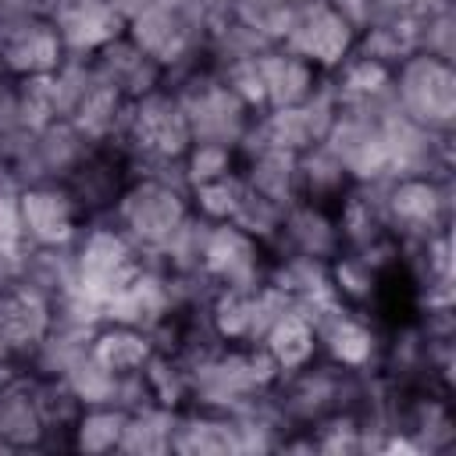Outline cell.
<instances>
[{
	"label": "cell",
	"mask_w": 456,
	"mask_h": 456,
	"mask_svg": "<svg viewBox=\"0 0 456 456\" xmlns=\"http://www.w3.org/2000/svg\"><path fill=\"white\" fill-rule=\"evenodd\" d=\"M239 175L246 178L249 192L274 200L289 207L299 200V175H296V153L274 150V146H246L239 150Z\"/></svg>",
	"instance_id": "obj_22"
},
{
	"label": "cell",
	"mask_w": 456,
	"mask_h": 456,
	"mask_svg": "<svg viewBox=\"0 0 456 456\" xmlns=\"http://www.w3.org/2000/svg\"><path fill=\"white\" fill-rule=\"evenodd\" d=\"M267 260L271 253L246 235L239 224L221 221V224H207L203 235V253H200V274L210 289H253L267 278Z\"/></svg>",
	"instance_id": "obj_12"
},
{
	"label": "cell",
	"mask_w": 456,
	"mask_h": 456,
	"mask_svg": "<svg viewBox=\"0 0 456 456\" xmlns=\"http://www.w3.org/2000/svg\"><path fill=\"white\" fill-rule=\"evenodd\" d=\"M175 413L178 410H167L160 403H142V406L128 410L118 452H128V456H164V452H171Z\"/></svg>",
	"instance_id": "obj_26"
},
{
	"label": "cell",
	"mask_w": 456,
	"mask_h": 456,
	"mask_svg": "<svg viewBox=\"0 0 456 456\" xmlns=\"http://www.w3.org/2000/svg\"><path fill=\"white\" fill-rule=\"evenodd\" d=\"M189 217L192 200L178 167H132V178L110 210V221L142 249L146 260H153Z\"/></svg>",
	"instance_id": "obj_2"
},
{
	"label": "cell",
	"mask_w": 456,
	"mask_h": 456,
	"mask_svg": "<svg viewBox=\"0 0 456 456\" xmlns=\"http://www.w3.org/2000/svg\"><path fill=\"white\" fill-rule=\"evenodd\" d=\"M342 107H378L392 100V68L353 50L331 75H328Z\"/></svg>",
	"instance_id": "obj_24"
},
{
	"label": "cell",
	"mask_w": 456,
	"mask_h": 456,
	"mask_svg": "<svg viewBox=\"0 0 456 456\" xmlns=\"http://www.w3.org/2000/svg\"><path fill=\"white\" fill-rule=\"evenodd\" d=\"M256 346L274 360V367L281 374L299 370L310 360H317V328H314V317L303 306L292 303L289 310H281L271 321V328L260 335Z\"/></svg>",
	"instance_id": "obj_23"
},
{
	"label": "cell",
	"mask_w": 456,
	"mask_h": 456,
	"mask_svg": "<svg viewBox=\"0 0 456 456\" xmlns=\"http://www.w3.org/2000/svg\"><path fill=\"white\" fill-rule=\"evenodd\" d=\"M132 167H178L192 146V128L182 110V100L164 82L160 89L128 100L121 135L114 142Z\"/></svg>",
	"instance_id": "obj_5"
},
{
	"label": "cell",
	"mask_w": 456,
	"mask_h": 456,
	"mask_svg": "<svg viewBox=\"0 0 456 456\" xmlns=\"http://www.w3.org/2000/svg\"><path fill=\"white\" fill-rule=\"evenodd\" d=\"M128 178H132V164L118 146H93L64 185L71 189L86 217H110Z\"/></svg>",
	"instance_id": "obj_17"
},
{
	"label": "cell",
	"mask_w": 456,
	"mask_h": 456,
	"mask_svg": "<svg viewBox=\"0 0 456 456\" xmlns=\"http://www.w3.org/2000/svg\"><path fill=\"white\" fill-rule=\"evenodd\" d=\"M367 374L317 356L306 367L281 374L278 385L271 388V399H274L281 420L289 424V431H306L331 413L356 410L363 399V388H367Z\"/></svg>",
	"instance_id": "obj_4"
},
{
	"label": "cell",
	"mask_w": 456,
	"mask_h": 456,
	"mask_svg": "<svg viewBox=\"0 0 456 456\" xmlns=\"http://www.w3.org/2000/svg\"><path fill=\"white\" fill-rule=\"evenodd\" d=\"M296 175H299V200H310L321 207H335L346 196V189L353 185L349 171L324 142H317L296 157Z\"/></svg>",
	"instance_id": "obj_25"
},
{
	"label": "cell",
	"mask_w": 456,
	"mask_h": 456,
	"mask_svg": "<svg viewBox=\"0 0 456 456\" xmlns=\"http://www.w3.org/2000/svg\"><path fill=\"white\" fill-rule=\"evenodd\" d=\"M310 317L317 328V356H324L338 367L360 370V374L378 367L385 328L367 310H356V306H346L335 299V303L314 310Z\"/></svg>",
	"instance_id": "obj_10"
},
{
	"label": "cell",
	"mask_w": 456,
	"mask_h": 456,
	"mask_svg": "<svg viewBox=\"0 0 456 456\" xmlns=\"http://www.w3.org/2000/svg\"><path fill=\"white\" fill-rule=\"evenodd\" d=\"M452 25H456L452 21V4H442V7L428 11L420 28H417V50L452 61V53H456V28Z\"/></svg>",
	"instance_id": "obj_32"
},
{
	"label": "cell",
	"mask_w": 456,
	"mask_h": 456,
	"mask_svg": "<svg viewBox=\"0 0 456 456\" xmlns=\"http://www.w3.org/2000/svg\"><path fill=\"white\" fill-rule=\"evenodd\" d=\"M171 452H182V456H228V452H242L239 449L235 420L228 413H217V410L185 406V410L175 413Z\"/></svg>",
	"instance_id": "obj_21"
},
{
	"label": "cell",
	"mask_w": 456,
	"mask_h": 456,
	"mask_svg": "<svg viewBox=\"0 0 456 456\" xmlns=\"http://www.w3.org/2000/svg\"><path fill=\"white\" fill-rule=\"evenodd\" d=\"M256 71L264 82V110L303 103L306 96H314V89L324 78L306 57H299L296 50H289L281 43H267L256 53Z\"/></svg>",
	"instance_id": "obj_19"
},
{
	"label": "cell",
	"mask_w": 456,
	"mask_h": 456,
	"mask_svg": "<svg viewBox=\"0 0 456 456\" xmlns=\"http://www.w3.org/2000/svg\"><path fill=\"white\" fill-rule=\"evenodd\" d=\"M153 353H157V342L150 331L121 324V321H107V317H100V324L93 328V338H89V360H96L114 378L142 374V367L150 363Z\"/></svg>",
	"instance_id": "obj_20"
},
{
	"label": "cell",
	"mask_w": 456,
	"mask_h": 456,
	"mask_svg": "<svg viewBox=\"0 0 456 456\" xmlns=\"http://www.w3.org/2000/svg\"><path fill=\"white\" fill-rule=\"evenodd\" d=\"M392 100L403 118L431 135L456 132V68L445 57L413 50L392 68Z\"/></svg>",
	"instance_id": "obj_6"
},
{
	"label": "cell",
	"mask_w": 456,
	"mask_h": 456,
	"mask_svg": "<svg viewBox=\"0 0 456 456\" xmlns=\"http://www.w3.org/2000/svg\"><path fill=\"white\" fill-rule=\"evenodd\" d=\"M18 217L28 249H68L89 221L64 182H32L18 192Z\"/></svg>",
	"instance_id": "obj_11"
},
{
	"label": "cell",
	"mask_w": 456,
	"mask_h": 456,
	"mask_svg": "<svg viewBox=\"0 0 456 456\" xmlns=\"http://www.w3.org/2000/svg\"><path fill=\"white\" fill-rule=\"evenodd\" d=\"M167 86L182 100V110L192 128V142H224L239 150L256 114L228 89V82L210 64H200Z\"/></svg>",
	"instance_id": "obj_8"
},
{
	"label": "cell",
	"mask_w": 456,
	"mask_h": 456,
	"mask_svg": "<svg viewBox=\"0 0 456 456\" xmlns=\"http://www.w3.org/2000/svg\"><path fill=\"white\" fill-rule=\"evenodd\" d=\"M360 28L331 0H289L278 43L306 57L321 75H331L353 50Z\"/></svg>",
	"instance_id": "obj_9"
},
{
	"label": "cell",
	"mask_w": 456,
	"mask_h": 456,
	"mask_svg": "<svg viewBox=\"0 0 456 456\" xmlns=\"http://www.w3.org/2000/svg\"><path fill=\"white\" fill-rule=\"evenodd\" d=\"M11 370H14V367H0V381H4V378H7Z\"/></svg>",
	"instance_id": "obj_34"
},
{
	"label": "cell",
	"mask_w": 456,
	"mask_h": 456,
	"mask_svg": "<svg viewBox=\"0 0 456 456\" xmlns=\"http://www.w3.org/2000/svg\"><path fill=\"white\" fill-rule=\"evenodd\" d=\"M28 125L21 121V96H18V78L0 71V142L25 132Z\"/></svg>",
	"instance_id": "obj_33"
},
{
	"label": "cell",
	"mask_w": 456,
	"mask_h": 456,
	"mask_svg": "<svg viewBox=\"0 0 456 456\" xmlns=\"http://www.w3.org/2000/svg\"><path fill=\"white\" fill-rule=\"evenodd\" d=\"M125 417H128V410H121V406H114V403L82 406V413H78L75 424L68 428V449L86 452V456L118 452L121 431H125Z\"/></svg>",
	"instance_id": "obj_27"
},
{
	"label": "cell",
	"mask_w": 456,
	"mask_h": 456,
	"mask_svg": "<svg viewBox=\"0 0 456 456\" xmlns=\"http://www.w3.org/2000/svg\"><path fill=\"white\" fill-rule=\"evenodd\" d=\"M71 264L75 296H82L103 317V306L142 274L146 256L110 217H89L71 242Z\"/></svg>",
	"instance_id": "obj_3"
},
{
	"label": "cell",
	"mask_w": 456,
	"mask_h": 456,
	"mask_svg": "<svg viewBox=\"0 0 456 456\" xmlns=\"http://www.w3.org/2000/svg\"><path fill=\"white\" fill-rule=\"evenodd\" d=\"M246 192H249L246 178H242L239 171H232V175H224V178H214V182H207V185L189 189L192 214H196V217H203V221H210V224L232 221V217L239 214V207H242Z\"/></svg>",
	"instance_id": "obj_28"
},
{
	"label": "cell",
	"mask_w": 456,
	"mask_h": 456,
	"mask_svg": "<svg viewBox=\"0 0 456 456\" xmlns=\"http://www.w3.org/2000/svg\"><path fill=\"white\" fill-rule=\"evenodd\" d=\"M50 324H53V299L43 289L25 281L21 274L0 278V335L21 367L46 338Z\"/></svg>",
	"instance_id": "obj_13"
},
{
	"label": "cell",
	"mask_w": 456,
	"mask_h": 456,
	"mask_svg": "<svg viewBox=\"0 0 456 456\" xmlns=\"http://www.w3.org/2000/svg\"><path fill=\"white\" fill-rule=\"evenodd\" d=\"M381 214L399 246L452 228V175H399L378 185Z\"/></svg>",
	"instance_id": "obj_7"
},
{
	"label": "cell",
	"mask_w": 456,
	"mask_h": 456,
	"mask_svg": "<svg viewBox=\"0 0 456 456\" xmlns=\"http://www.w3.org/2000/svg\"><path fill=\"white\" fill-rule=\"evenodd\" d=\"M50 21L68 57H93L125 36V7L118 0H50Z\"/></svg>",
	"instance_id": "obj_14"
},
{
	"label": "cell",
	"mask_w": 456,
	"mask_h": 456,
	"mask_svg": "<svg viewBox=\"0 0 456 456\" xmlns=\"http://www.w3.org/2000/svg\"><path fill=\"white\" fill-rule=\"evenodd\" d=\"M118 4H121V7H128V4H132V0H118Z\"/></svg>",
	"instance_id": "obj_35"
},
{
	"label": "cell",
	"mask_w": 456,
	"mask_h": 456,
	"mask_svg": "<svg viewBox=\"0 0 456 456\" xmlns=\"http://www.w3.org/2000/svg\"><path fill=\"white\" fill-rule=\"evenodd\" d=\"M342 249L335 207H321L310 200H292L281 214V228L271 242V256H314L331 260Z\"/></svg>",
	"instance_id": "obj_15"
},
{
	"label": "cell",
	"mask_w": 456,
	"mask_h": 456,
	"mask_svg": "<svg viewBox=\"0 0 456 456\" xmlns=\"http://www.w3.org/2000/svg\"><path fill=\"white\" fill-rule=\"evenodd\" d=\"M178 171H182V182L189 189L207 185L214 178H224L232 171H239V150L235 146H224V142H192L185 150Z\"/></svg>",
	"instance_id": "obj_29"
},
{
	"label": "cell",
	"mask_w": 456,
	"mask_h": 456,
	"mask_svg": "<svg viewBox=\"0 0 456 456\" xmlns=\"http://www.w3.org/2000/svg\"><path fill=\"white\" fill-rule=\"evenodd\" d=\"M281 214H285L281 203L264 200V196H256V192H246V200H242L239 214L232 217V224H239V228H242L246 235H253L264 249H271V242H274V235H278V228H281Z\"/></svg>",
	"instance_id": "obj_30"
},
{
	"label": "cell",
	"mask_w": 456,
	"mask_h": 456,
	"mask_svg": "<svg viewBox=\"0 0 456 456\" xmlns=\"http://www.w3.org/2000/svg\"><path fill=\"white\" fill-rule=\"evenodd\" d=\"M285 7H289V0H228L232 18L242 21L246 28H253V32H260L267 43H278Z\"/></svg>",
	"instance_id": "obj_31"
},
{
	"label": "cell",
	"mask_w": 456,
	"mask_h": 456,
	"mask_svg": "<svg viewBox=\"0 0 456 456\" xmlns=\"http://www.w3.org/2000/svg\"><path fill=\"white\" fill-rule=\"evenodd\" d=\"M89 64H93V75L103 86H110L114 93H121L125 100H139V96H146L167 82L164 68L146 50H139L128 36L110 39L103 50H96L89 57Z\"/></svg>",
	"instance_id": "obj_18"
},
{
	"label": "cell",
	"mask_w": 456,
	"mask_h": 456,
	"mask_svg": "<svg viewBox=\"0 0 456 456\" xmlns=\"http://www.w3.org/2000/svg\"><path fill=\"white\" fill-rule=\"evenodd\" d=\"M125 36L164 68L167 82L207 64L210 25L200 0H132L125 7Z\"/></svg>",
	"instance_id": "obj_1"
},
{
	"label": "cell",
	"mask_w": 456,
	"mask_h": 456,
	"mask_svg": "<svg viewBox=\"0 0 456 456\" xmlns=\"http://www.w3.org/2000/svg\"><path fill=\"white\" fill-rule=\"evenodd\" d=\"M0 442L7 452L50 449V431L36 403V374L28 367H14L0 381Z\"/></svg>",
	"instance_id": "obj_16"
}]
</instances>
